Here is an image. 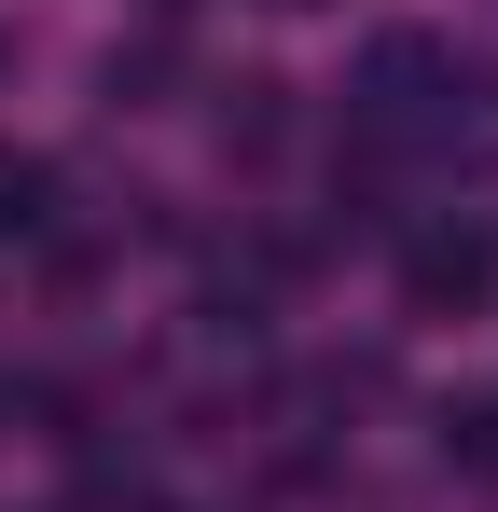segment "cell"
<instances>
[{
    "instance_id": "obj_1",
    "label": "cell",
    "mask_w": 498,
    "mask_h": 512,
    "mask_svg": "<svg viewBox=\"0 0 498 512\" xmlns=\"http://www.w3.org/2000/svg\"><path fill=\"white\" fill-rule=\"evenodd\" d=\"M485 291H498V236L485 222H429V236L402 250V305L415 319H471Z\"/></svg>"
},
{
    "instance_id": "obj_3",
    "label": "cell",
    "mask_w": 498,
    "mask_h": 512,
    "mask_svg": "<svg viewBox=\"0 0 498 512\" xmlns=\"http://www.w3.org/2000/svg\"><path fill=\"white\" fill-rule=\"evenodd\" d=\"M443 457H471V471H498V402H471V416H443Z\"/></svg>"
},
{
    "instance_id": "obj_2",
    "label": "cell",
    "mask_w": 498,
    "mask_h": 512,
    "mask_svg": "<svg viewBox=\"0 0 498 512\" xmlns=\"http://www.w3.org/2000/svg\"><path fill=\"white\" fill-rule=\"evenodd\" d=\"M42 222H56V167L0 139V236H42Z\"/></svg>"
}]
</instances>
